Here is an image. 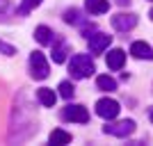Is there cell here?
<instances>
[{"instance_id":"7c38bea8","label":"cell","mask_w":153,"mask_h":146,"mask_svg":"<svg viewBox=\"0 0 153 146\" xmlns=\"http://www.w3.org/2000/svg\"><path fill=\"white\" fill-rule=\"evenodd\" d=\"M85 7L89 14H105L110 9V2L108 0H85Z\"/></svg>"},{"instance_id":"30bf717a","label":"cell","mask_w":153,"mask_h":146,"mask_svg":"<svg viewBox=\"0 0 153 146\" xmlns=\"http://www.w3.org/2000/svg\"><path fill=\"white\" fill-rule=\"evenodd\" d=\"M123 62H126V53H123L121 48H112V50L108 53V69L119 71L123 66Z\"/></svg>"},{"instance_id":"603a6c76","label":"cell","mask_w":153,"mask_h":146,"mask_svg":"<svg viewBox=\"0 0 153 146\" xmlns=\"http://www.w3.org/2000/svg\"><path fill=\"white\" fill-rule=\"evenodd\" d=\"M151 121H153V110H151Z\"/></svg>"},{"instance_id":"ba28073f","label":"cell","mask_w":153,"mask_h":146,"mask_svg":"<svg viewBox=\"0 0 153 146\" xmlns=\"http://www.w3.org/2000/svg\"><path fill=\"white\" fill-rule=\"evenodd\" d=\"M69 50H71V46L66 44V39L55 37V44H53V62H55V64H64Z\"/></svg>"},{"instance_id":"9a60e30c","label":"cell","mask_w":153,"mask_h":146,"mask_svg":"<svg viewBox=\"0 0 153 146\" xmlns=\"http://www.w3.org/2000/svg\"><path fill=\"white\" fill-rule=\"evenodd\" d=\"M96 87L101 91H117V80L110 76H98L96 78Z\"/></svg>"},{"instance_id":"52a82bcc","label":"cell","mask_w":153,"mask_h":146,"mask_svg":"<svg viewBox=\"0 0 153 146\" xmlns=\"http://www.w3.org/2000/svg\"><path fill=\"white\" fill-rule=\"evenodd\" d=\"M137 25V14H117V16H112V27L119 32H128L133 30V27Z\"/></svg>"},{"instance_id":"2e32d148","label":"cell","mask_w":153,"mask_h":146,"mask_svg":"<svg viewBox=\"0 0 153 146\" xmlns=\"http://www.w3.org/2000/svg\"><path fill=\"white\" fill-rule=\"evenodd\" d=\"M41 2H44V0H23L19 5V9H16V14H19V16H25V14H30L34 7H39Z\"/></svg>"},{"instance_id":"277c9868","label":"cell","mask_w":153,"mask_h":146,"mask_svg":"<svg viewBox=\"0 0 153 146\" xmlns=\"http://www.w3.org/2000/svg\"><path fill=\"white\" fill-rule=\"evenodd\" d=\"M119 103L114 101V98H101V101L96 103V114L101 116V119H105V121H112V119H117L119 116Z\"/></svg>"},{"instance_id":"5b68a950","label":"cell","mask_w":153,"mask_h":146,"mask_svg":"<svg viewBox=\"0 0 153 146\" xmlns=\"http://www.w3.org/2000/svg\"><path fill=\"white\" fill-rule=\"evenodd\" d=\"M87 44H89V50L94 53V55H101L105 48H108L110 44H112V37L110 34H103V32H91V34H87Z\"/></svg>"},{"instance_id":"5bb4252c","label":"cell","mask_w":153,"mask_h":146,"mask_svg":"<svg viewBox=\"0 0 153 146\" xmlns=\"http://www.w3.org/2000/svg\"><path fill=\"white\" fill-rule=\"evenodd\" d=\"M51 144H55V146L71 144V133H66V130H62V128L53 130V133H51Z\"/></svg>"},{"instance_id":"d6986e66","label":"cell","mask_w":153,"mask_h":146,"mask_svg":"<svg viewBox=\"0 0 153 146\" xmlns=\"http://www.w3.org/2000/svg\"><path fill=\"white\" fill-rule=\"evenodd\" d=\"M0 53L7 55V57H12V55H16V48L12 44H7V41H0Z\"/></svg>"},{"instance_id":"44dd1931","label":"cell","mask_w":153,"mask_h":146,"mask_svg":"<svg viewBox=\"0 0 153 146\" xmlns=\"http://www.w3.org/2000/svg\"><path fill=\"white\" fill-rule=\"evenodd\" d=\"M117 5H121V7H126V5H130V0H117Z\"/></svg>"},{"instance_id":"8fae6325","label":"cell","mask_w":153,"mask_h":146,"mask_svg":"<svg viewBox=\"0 0 153 146\" xmlns=\"http://www.w3.org/2000/svg\"><path fill=\"white\" fill-rule=\"evenodd\" d=\"M37 98H39V103H41L44 107H53L55 101H57V94H55L53 89H48V87H41L37 91Z\"/></svg>"},{"instance_id":"7a4b0ae2","label":"cell","mask_w":153,"mask_h":146,"mask_svg":"<svg viewBox=\"0 0 153 146\" xmlns=\"http://www.w3.org/2000/svg\"><path fill=\"white\" fill-rule=\"evenodd\" d=\"M48 73H51V66H48L46 57L39 50H34L30 55V76L34 78V80H46Z\"/></svg>"},{"instance_id":"ac0fdd59","label":"cell","mask_w":153,"mask_h":146,"mask_svg":"<svg viewBox=\"0 0 153 146\" xmlns=\"http://www.w3.org/2000/svg\"><path fill=\"white\" fill-rule=\"evenodd\" d=\"M73 94H76V87H73V82H69V80H64V82H59V96L62 98H73Z\"/></svg>"},{"instance_id":"9c48e42d","label":"cell","mask_w":153,"mask_h":146,"mask_svg":"<svg viewBox=\"0 0 153 146\" xmlns=\"http://www.w3.org/2000/svg\"><path fill=\"white\" fill-rule=\"evenodd\" d=\"M130 55L137 59H153V48L146 44V41H135L130 46Z\"/></svg>"},{"instance_id":"3957f363","label":"cell","mask_w":153,"mask_h":146,"mask_svg":"<svg viewBox=\"0 0 153 146\" xmlns=\"http://www.w3.org/2000/svg\"><path fill=\"white\" fill-rule=\"evenodd\" d=\"M135 121L133 119H126V121H117V123H105L103 126V133L105 135H112V137H128V135L135 133Z\"/></svg>"},{"instance_id":"ffe728a7","label":"cell","mask_w":153,"mask_h":146,"mask_svg":"<svg viewBox=\"0 0 153 146\" xmlns=\"http://www.w3.org/2000/svg\"><path fill=\"white\" fill-rule=\"evenodd\" d=\"M9 12V0H0V16H5Z\"/></svg>"},{"instance_id":"6da1fadb","label":"cell","mask_w":153,"mask_h":146,"mask_svg":"<svg viewBox=\"0 0 153 146\" xmlns=\"http://www.w3.org/2000/svg\"><path fill=\"white\" fill-rule=\"evenodd\" d=\"M69 71H71V76L76 78V80H82V78H89L91 73H94L96 66H94V59H91L89 55L78 53V55H73V57H71Z\"/></svg>"},{"instance_id":"4fadbf2b","label":"cell","mask_w":153,"mask_h":146,"mask_svg":"<svg viewBox=\"0 0 153 146\" xmlns=\"http://www.w3.org/2000/svg\"><path fill=\"white\" fill-rule=\"evenodd\" d=\"M34 39H37L41 46H48V44H53V30L51 27H46V25H39L37 30H34Z\"/></svg>"},{"instance_id":"8992f818","label":"cell","mask_w":153,"mask_h":146,"mask_svg":"<svg viewBox=\"0 0 153 146\" xmlns=\"http://www.w3.org/2000/svg\"><path fill=\"white\" fill-rule=\"evenodd\" d=\"M62 119L64 121H76V123H87L89 121V112L82 107V105H66L62 110Z\"/></svg>"},{"instance_id":"e0dca14e","label":"cell","mask_w":153,"mask_h":146,"mask_svg":"<svg viewBox=\"0 0 153 146\" xmlns=\"http://www.w3.org/2000/svg\"><path fill=\"white\" fill-rule=\"evenodd\" d=\"M64 23L80 25V23H82V14L78 12V9H66V12H64Z\"/></svg>"},{"instance_id":"7402d4cb","label":"cell","mask_w":153,"mask_h":146,"mask_svg":"<svg viewBox=\"0 0 153 146\" xmlns=\"http://www.w3.org/2000/svg\"><path fill=\"white\" fill-rule=\"evenodd\" d=\"M151 21H153V9H151Z\"/></svg>"}]
</instances>
